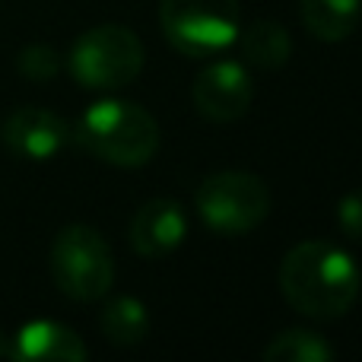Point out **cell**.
<instances>
[{"instance_id": "277c9868", "label": "cell", "mask_w": 362, "mask_h": 362, "mask_svg": "<svg viewBox=\"0 0 362 362\" xmlns=\"http://www.w3.org/2000/svg\"><path fill=\"white\" fill-rule=\"evenodd\" d=\"M194 210L206 229L219 235H245L270 216V187L255 172H213L200 181L194 194Z\"/></svg>"}, {"instance_id": "5bb4252c", "label": "cell", "mask_w": 362, "mask_h": 362, "mask_svg": "<svg viewBox=\"0 0 362 362\" xmlns=\"http://www.w3.org/2000/svg\"><path fill=\"white\" fill-rule=\"evenodd\" d=\"M261 356L267 362H331L334 346L327 344L318 331L289 327V331H280L264 346Z\"/></svg>"}, {"instance_id": "9c48e42d", "label": "cell", "mask_w": 362, "mask_h": 362, "mask_svg": "<svg viewBox=\"0 0 362 362\" xmlns=\"http://www.w3.org/2000/svg\"><path fill=\"white\" fill-rule=\"evenodd\" d=\"M187 235V213L178 200L172 197H153L134 213L127 238H131V248L140 257H165L185 242Z\"/></svg>"}, {"instance_id": "ba28073f", "label": "cell", "mask_w": 362, "mask_h": 362, "mask_svg": "<svg viewBox=\"0 0 362 362\" xmlns=\"http://www.w3.org/2000/svg\"><path fill=\"white\" fill-rule=\"evenodd\" d=\"M0 140L19 159L29 163H48L67 144H74V127L57 112L38 105H23L10 112L0 124Z\"/></svg>"}, {"instance_id": "4fadbf2b", "label": "cell", "mask_w": 362, "mask_h": 362, "mask_svg": "<svg viewBox=\"0 0 362 362\" xmlns=\"http://www.w3.org/2000/svg\"><path fill=\"white\" fill-rule=\"evenodd\" d=\"M99 327L115 346H137L150 334V312L134 296H115L99 315Z\"/></svg>"}, {"instance_id": "5b68a950", "label": "cell", "mask_w": 362, "mask_h": 362, "mask_svg": "<svg viewBox=\"0 0 362 362\" xmlns=\"http://www.w3.org/2000/svg\"><path fill=\"white\" fill-rule=\"evenodd\" d=\"M51 276L74 302H95L115 283V257L108 242L93 226H64L51 245Z\"/></svg>"}, {"instance_id": "8992f818", "label": "cell", "mask_w": 362, "mask_h": 362, "mask_svg": "<svg viewBox=\"0 0 362 362\" xmlns=\"http://www.w3.org/2000/svg\"><path fill=\"white\" fill-rule=\"evenodd\" d=\"M159 25L185 57H216L235 45L242 6L238 0H163Z\"/></svg>"}, {"instance_id": "3957f363", "label": "cell", "mask_w": 362, "mask_h": 362, "mask_svg": "<svg viewBox=\"0 0 362 362\" xmlns=\"http://www.w3.org/2000/svg\"><path fill=\"white\" fill-rule=\"evenodd\" d=\"M146 64L144 42L121 23H102L86 29L67 54V70L80 86L112 93L140 76Z\"/></svg>"}, {"instance_id": "7c38bea8", "label": "cell", "mask_w": 362, "mask_h": 362, "mask_svg": "<svg viewBox=\"0 0 362 362\" xmlns=\"http://www.w3.org/2000/svg\"><path fill=\"white\" fill-rule=\"evenodd\" d=\"M299 16L318 42H344L362 19V0H299Z\"/></svg>"}, {"instance_id": "6da1fadb", "label": "cell", "mask_w": 362, "mask_h": 362, "mask_svg": "<svg viewBox=\"0 0 362 362\" xmlns=\"http://www.w3.org/2000/svg\"><path fill=\"white\" fill-rule=\"evenodd\" d=\"M359 289V264L334 242H299L280 261V293L305 318H344L356 305Z\"/></svg>"}, {"instance_id": "52a82bcc", "label": "cell", "mask_w": 362, "mask_h": 362, "mask_svg": "<svg viewBox=\"0 0 362 362\" xmlns=\"http://www.w3.org/2000/svg\"><path fill=\"white\" fill-rule=\"evenodd\" d=\"M251 95H255V86H251L248 64L232 61V57L206 64L191 83L194 108L216 124H232L245 118L251 108Z\"/></svg>"}, {"instance_id": "9a60e30c", "label": "cell", "mask_w": 362, "mask_h": 362, "mask_svg": "<svg viewBox=\"0 0 362 362\" xmlns=\"http://www.w3.org/2000/svg\"><path fill=\"white\" fill-rule=\"evenodd\" d=\"M64 61L57 54V48L51 45H25L16 57V70L32 83H48L61 74Z\"/></svg>"}, {"instance_id": "e0dca14e", "label": "cell", "mask_w": 362, "mask_h": 362, "mask_svg": "<svg viewBox=\"0 0 362 362\" xmlns=\"http://www.w3.org/2000/svg\"><path fill=\"white\" fill-rule=\"evenodd\" d=\"M0 359H16V344L4 327H0Z\"/></svg>"}, {"instance_id": "8fae6325", "label": "cell", "mask_w": 362, "mask_h": 362, "mask_svg": "<svg viewBox=\"0 0 362 362\" xmlns=\"http://www.w3.org/2000/svg\"><path fill=\"white\" fill-rule=\"evenodd\" d=\"M235 45L238 54H242V64H251V67L261 70H280L293 57V38L274 19H251V23L238 25Z\"/></svg>"}, {"instance_id": "7a4b0ae2", "label": "cell", "mask_w": 362, "mask_h": 362, "mask_svg": "<svg viewBox=\"0 0 362 362\" xmlns=\"http://www.w3.org/2000/svg\"><path fill=\"white\" fill-rule=\"evenodd\" d=\"M74 144L108 165L140 169L159 150V124L137 102L102 99L74 124Z\"/></svg>"}, {"instance_id": "2e32d148", "label": "cell", "mask_w": 362, "mask_h": 362, "mask_svg": "<svg viewBox=\"0 0 362 362\" xmlns=\"http://www.w3.org/2000/svg\"><path fill=\"white\" fill-rule=\"evenodd\" d=\"M337 229L353 242H362V187L337 200Z\"/></svg>"}, {"instance_id": "30bf717a", "label": "cell", "mask_w": 362, "mask_h": 362, "mask_svg": "<svg viewBox=\"0 0 362 362\" xmlns=\"http://www.w3.org/2000/svg\"><path fill=\"white\" fill-rule=\"evenodd\" d=\"M13 344H16V359L32 362H83L89 356V346L74 327L48 318L23 325Z\"/></svg>"}]
</instances>
